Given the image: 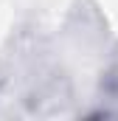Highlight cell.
Segmentation results:
<instances>
[{
	"instance_id": "obj_1",
	"label": "cell",
	"mask_w": 118,
	"mask_h": 121,
	"mask_svg": "<svg viewBox=\"0 0 118 121\" xmlns=\"http://www.w3.org/2000/svg\"><path fill=\"white\" fill-rule=\"evenodd\" d=\"M98 93H101V99H107L110 104H118V62H113V65L101 73Z\"/></svg>"
}]
</instances>
